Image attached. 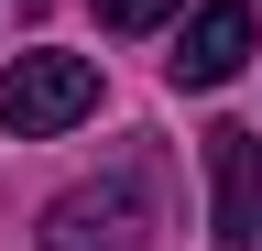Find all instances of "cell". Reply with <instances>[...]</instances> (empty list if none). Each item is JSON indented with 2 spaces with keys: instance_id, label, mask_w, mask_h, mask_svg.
<instances>
[{
  "instance_id": "cell-4",
  "label": "cell",
  "mask_w": 262,
  "mask_h": 251,
  "mask_svg": "<svg viewBox=\"0 0 262 251\" xmlns=\"http://www.w3.org/2000/svg\"><path fill=\"white\" fill-rule=\"evenodd\" d=\"M251 44H262L251 0H196V22H186V44H175V87H229V77L251 66Z\"/></svg>"
},
{
  "instance_id": "cell-3",
  "label": "cell",
  "mask_w": 262,
  "mask_h": 251,
  "mask_svg": "<svg viewBox=\"0 0 262 251\" xmlns=\"http://www.w3.org/2000/svg\"><path fill=\"white\" fill-rule=\"evenodd\" d=\"M208 208H219V251H262V131L241 120L208 131Z\"/></svg>"
},
{
  "instance_id": "cell-1",
  "label": "cell",
  "mask_w": 262,
  "mask_h": 251,
  "mask_svg": "<svg viewBox=\"0 0 262 251\" xmlns=\"http://www.w3.org/2000/svg\"><path fill=\"white\" fill-rule=\"evenodd\" d=\"M98 109V66L88 55H11L0 66V131L11 142H55V131H77V120Z\"/></svg>"
},
{
  "instance_id": "cell-2",
  "label": "cell",
  "mask_w": 262,
  "mask_h": 251,
  "mask_svg": "<svg viewBox=\"0 0 262 251\" xmlns=\"http://www.w3.org/2000/svg\"><path fill=\"white\" fill-rule=\"evenodd\" d=\"M153 240V175L120 164L98 186H66V197L44 208V251H142Z\"/></svg>"
},
{
  "instance_id": "cell-5",
  "label": "cell",
  "mask_w": 262,
  "mask_h": 251,
  "mask_svg": "<svg viewBox=\"0 0 262 251\" xmlns=\"http://www.w3.org/2000/svg\"><path fill=\"white\" fill-rule=\"evenodd\" d=\"M186 0H98V22H110V33H153V22H175Z\"/></svg>"
}]
</instances>
